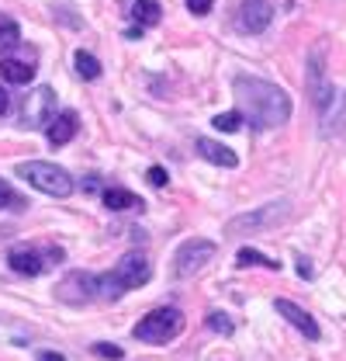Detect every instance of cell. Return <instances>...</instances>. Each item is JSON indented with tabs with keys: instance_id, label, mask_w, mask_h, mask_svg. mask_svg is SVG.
I'll use <instances>...</instances> for the list:
<instances>
[{
	"instance_id": "cell-1",
	"label": "cell",
	"mask_w": 346,
	"mask_h": 361,
	"mask_svg": "<svg viewBox=\"0 0 346 361\" xmlns=\"http://www.w3.org/2000/svg\"><path fill=\"white\" fill-rule=\"evenodd\" d=\"M236 94V108L243 111V118H250L253 129H281L291 118V97L288 90L260 80V77H236L232 80Z\"/></svg>"
},
{
	"instance_id": "cell-2",
	"label": "cell",
	"mask_w": 346,
	"mask_h": 361,
	"mask_svg": "<svg viewBox=\"0 0 346 361\" xmlns=\"http://www.w3.org/2000/svg\"><path fill=\"white\" fill-rule=\"evenodd\" d=\"M149 278H153L149 257L139 254V250H129L108 274H101V299H118L132 288H142Z\"/></svg>"
},
{
	"instance_id": "cell-3",
	"label": "cell",
	"mask_w": 346,
	"mask_h": 361,
	"mask_svg": "<svg viewBox=\"0 0 346 361\" xmlns=\"http://www.w3.org/2000/svg\"><path fill=\"white\" fill-rule=\"evenodd\" d=\"M184 326H187V319L177 306H160L132 326V337L142 341V344H170L184 334Z\"/></svg>"
},
{
	"instance_id": "cell-4",
	"label": "cell",
	"mask_w": 346,
	"mask_h": 361,
	"mask_svg": "<svg viewBox=\"0 0 346 361\" xmlns=\"http://www.w3.org/2000/svg\"><path fill=\"white\" fill-rule=\"evenodd\" d=\"M18 178H25L32 188H39L42 195H52V198H66V195H73V178H70L63 167L45 164V160L18 164Z\"/></svg>"
},
{
	"instance_id": "cell-5",
	"label": "cell",
	"mask_w": 346,
	"mask_h": 361,
	"mask_svg": "<svg viewBox=\"0 0 346 361\" xmlns=\"http://www.w3.org/2000/svg\"><path fill=\"white\" fill-rule=\"evenodd\" d=\"M52 261L56 264L63 261V250L59 247H45V250H39V247H14L7 254V268L14 271V274H21V278H39Z\"/></svg>"
},
{
	"instance_id": "cell-6",
	"label": "cell",
	"mask_w": 346,
	"mask_h": 361,
	"mask_svg": "<svg viewBox=\"0 0 346 361\" xmlns=\"http://www.w3.org/2000/svg\"><path fill=\"white\" fill-rule=\"evenodd\" d=\"M284 209H288V202H270V205H260L253 212H243V216H236V219H229L225 223V236H246V233H260V229H267V226H274L281 216H284Z\"/></svg>"
},
{
	"instance_id": "cell-7",
	"label": "cell",
	"mask_w": 346,
	"mask_h": 361,
	"mask_svg": "<svg viewBox=\"0 0 346 361\" xmlns=\"http://www.w3.org/2000/svg\"><path fill=\"white\" fill-rule=\"evenodd\" d=\"M218 254V247L212 240H184L177 257H173V274L177 278H191L194 271H201L212 257Z\"/></svg>"
},
{
	"instance_id": "cell-8",
	"label": "cell",
	"mask_w": 346,
	"mask_h": 361,
	"mask_svg": "<svg viewBox=\"0 0 346 361\" xmlns=\"http://www.w3.org/2000/svg\"><path fill=\"white\" fill-rule=\"evenodd\" d=\"M56 90L52 87H35L25 97V108H21V126L25 129H42L56 118Z\"/></svg>"
},
{
	"instance_id": "cell-9",
	"label": "cell",
	"mask_w": 346,
	"mask_h": 361,
	"mask_svg": "<svg viewBox=\"0 0 346 361\" xmlns=\"http://www.w3.org/2000/svg\"><path fill=\"white\" fill-rule=\"evenodd\" d=\"M308 94H312V104L326 115L329 104H333V80L326 77V59H322V49H315L308 56Z\"/></svg>"
},
{
	"instance_id": "cell-10",
	"label": "cell",
	"mask_w": 346,
	"mask_h": 361,
	"mask_svg": "<svg viewBox=\"0 0 346 361\" xmlns=\"http://www.w3.org/2000/svg\"><path fill=\"white\" fill-rule=\"evenodd\" d=\"M274 21V4L270 0H243L239 14H236V28L243 35H260L267 32V25Z\"/></svg>"
},
{
	"instance_id": "cell-11",
	"label": "cell",
	"mask_w": 346,
	"mask_h": 361,
	"mask_svg": "<svg viewBox=\"0 0 346 361\" xmlns=\"http://www.w3.org/2000/svg\"><path fill=\"white\" fill-rule=\"evenodd\" d=\"M63 302H86V299H101V274H84L73 271L66 274V281L56 288Z\"/></svg>"
},
{
	"instance_id": "cell-12",
	"label": "cell",
	"mask_w": 346,
	"mask_h": 361,
	"mask_svg": "<svg viewBox=\"0 0 346 361\" xmlns=\"http://www.w3.org/2000/svg\"><path fill=\"white\" fill-rule=\"evenodd\" d=\"M274 310H277V313L284 316V319H288V323H291V326H295L298 334H305L308 341H319V337H322L319 323H315L312 316L305 313L302 306H295V302H288V299H277V302H274Z\"/></svg>"
},
{
	"instance_id": "cell-13",
	"label": "cell",
	"mask_w": 346,
	"mask_h": 361,
	"mask_svg": "<svg viewBox=\"0 0 346 361\" xmlns=\"http://www.w3.org/2000/svg\"><path fill=\"white\" fill-rule=\"evenodd\" d=\"M77 129H80V115L66 108V111H59V115L45 126V139H49L52 146H66V142L77 135Z\"/></svg>"
},
{
	"instance_id": "cell-14",
	"label": "cell",
	"mask_w": 346,
	"mask_h": 361,
	"mask_svg": "<svg viewBox=\"0 0 346 361\" xmlns=\"http://www.w3.org/2000/svg\"><path fill=\"white\" fill-rule=\"evenodd\" d=\"M194 149L208 160V164H215V167H239V157L229 149V146H222V142H215V139H208V135H201L198 142H194Z\"/></svg>"
},
{
	"instance_id": "cell-15",
	"label": "cell",
	"mask_w": 346,
	"mask_h": 361,
	"mask_svg": "<svg viewBox=\"0 0 346 361\" xmlns=\"http://www.w3.org/2000/svg\"><path fill=\"white\" fill-rule=\"evenodd\" d=\"M0 77H4L7 84L25 87V84H32L35 66H32V63H21V59H0Z\"/></svg>"
},
{
	"instance_id": "cell-16",
	"label": "cell",
	"mask_w": 346,
	"mask_h": 361,
	"mask_svg": "<svg viewBox=\"0 0 346 361\" xmlns=\"http://www.w3.org/2000/svg\"><path fill=\"white\" fill-rule=\"evenodd\" d=\"M160 18H163V11H160L156 0H132V21H135L139 28L160 25Z\"/></svg>"
},
{
	"instance_id": "cell-17",
	"label": "cell",
	"mask_w": 346,
	"mask_h": 361,
	"mask_svg": "<svg viewBox=\"0 0 346 361\" xmlns=\"http://www.w3.org/2000/svg\"><path fill=\"white\" fill-rule=\"evenodd\" d=\"M104 205L111 209V212H125V209H142V202H139V195H132L125 188H108L104 195Z\"/></svg>"
},
{
	"instance_id": "cell-18",
	"label": "cell",
	"mask_w": 346,
	"mask_h": 361,
	"mask_svg": "<svg viewBox=\"0 0 346 361\" xmlns=\"http://www.w3.org/2000/svg\"><path fill=\"white\" fill-rule=\"evenodd\" d=\"M73 66H77V73H80L84 80H97V77H101V63H97V56L86 52V49H77Z\"/></svg>"
},
{
	"instance_id": "cell-19",
	"label": "cell",
	"mask_w": 346,
	"mask_h": 361,
	"mask_svg": "<svg viewBox=\"0 0 346 361\" xmlns=\"http://www.w3.org/2000/svg\"><path fill=\"white\" fill-rule=\"evenodd\" d=\"M236 264L239 268H250V264H260V268H270V271H277L281 264L274 261V257H263L260 250H253V247H243L239 254H236Z\"/></svg>"
},
{
	"instance_id": "cell-20",
	"label": "cell",
	"mask_w": 346,
	"mask_h": 361,
	"mask_svg": "<svg viewBox=\"0 0 346 361\" xmlns=\"http://www.w3.org/2000/svg\"><path fill=\"white\" fill-rule=\"evenodd\" d=\"M18 42H21V28H18V21L7 18V14H0V49H14Z\"/></svg>"
},
{
	"instance_id": "cell-21",
	"label": "cell",
	"mask_w": 346,
	"mask_h": 361,
	"mask_svg": "<svg viewBox=\"0 0 346 361\" xmlns=\"http://www.w3.org/2000/svg\"><path fill=\"white\" fill-rule=\"evenodd\" d=\"M243 122H246V118H243V111H239V108H236V111H225V115H215V118H212V126H215L218 133H239V129H243Z\"/></svg>"
},
{
	"instance_id": "cell-22",
	"label": "cell",
	"mask_w": 346,
	"mask_h": 361,
	"mask_svg": "<svg viewBox=\"0 0 346 361\" xmlns=\"http://www.w3.org/2000/svg\"><path fill=\"white\" fill-rule=\"evenodd\" d=\"M208 326H212L215 334H222V337H232V334H236L232 319H229L225 313H208Z\"/></svg>"
},
{
	"instance_id": "cell-23",
	"label": "cell",
	"mask_w": 346,
	"mask_h": 361,
	"mask_svg": "<svg viewBox=\"0 0 346 361\" xmlns=\"http://www.w3.org/2000/svg\"><path fill=\"white\" fill-rule=\"evenodd\" d=\"M90 351H94L97 358H104V361H122L125 358V351H122L118 344H94Z\"/></svg>"
},
{
	"instance_id": "cell-24",
	"label": "cell",
	"mask_w": 346,
	"mask_h": 361,
	"mask_svg": "<svg viewBox=\"0 0 346 361\" xmlns=\"http://www.w3.org/2000/svg\"><path fill=\"white\" fill-rule=\"evenodd\" d=\"M11 205H21V198L14 195V188H11V184H4V180H0V212H4V209H11Z\"/></svg>"
},
{
	"instance_id": "cell-25",
	"label": "cell",
	"mask_w": 346,
	"mask_h": 361,
	"mask_svg": "<svg viewBox=\"0 0 346 361\" xmlns=\"http://www.w3.org/2000/svg\"><path fill=\"white\" fill-rule=\"evenodd\" d=\"M146 180H149V184H153V188H167V171H163V167H149V171H146Z\"/></svg>"
},
{
	"instance_id": "cell-26",
	"label": "cell",
	"mask_w": 346,
	"mask_h": 361,
	"mask_svg": "<svg viewBox=\"0 0 346 361\" xmlns=\"http://www.w3.org/2000/svg\"><path fill=\"white\" fill-rule=\"evenodd\" d=\"M212 4H215V0H187V11L201 18V14H208V11H212Z\"/></svg>"
},
{
	"instance_id": "cell-27",
	"label": "cell",
	"mask_w": 346,
	"mask_h": 361,
	"mask_svg": "<svg viewBox=\"0 0 346 361\" xmlns=\"http://www.w3.org/2000/svg\"><path fill=\"white\" fill-rule=\"evenodd\" d=\"M298 274H302V278H312V274H315V271H312V264H308L305 257H298Z\"/></svg>"
},
{
	"instance_id": "cell-28",
	"label": "cell",
	"mask_w": 346,
	"mask_h": 361,
	"mask_svg": "<svg viewBox=\"0 0 346 361\" xmlns=\"http://www.w3.org/2000/svg\"><path fill=\"white\" fill-rule=\"evenodd\" d=\"M7 108H11V97H7V90L0 87V118L7 115Z\"/></svg>"
},
{
	"instance_id": "cell-29",
	"label": "cell",
	"mask_w": 346,
	"mask_h": 361,
	"mask_svg": "<svg viewBox=\"0 0 346 361\" xmlns=\"http://www.w3.org/2000/svg\"><path fill=\"white\" fill-rule=\"evenodd\" d=\"M39 361H66L63 355H52V351H39Z\"/></svg>"
}]
</instances>
